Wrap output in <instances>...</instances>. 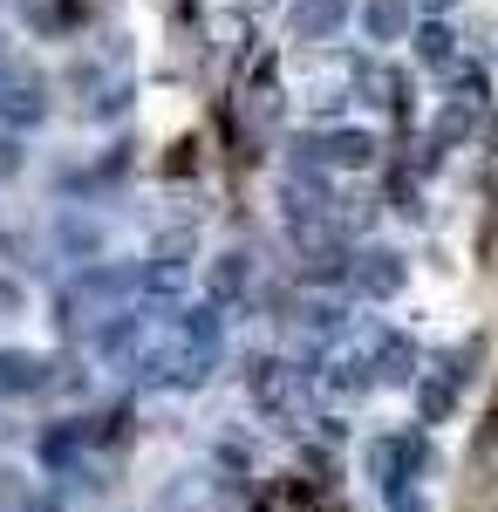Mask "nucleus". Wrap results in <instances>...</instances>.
Instances as JSON below:
<instances>
[{
  "label": "nucleus",
  "instance_id": "f257e3e1",
  "mask_svg": "<svg viewBox=\"0 0 498 512\" xmlns=\"http://www.w3.org/2000/svg\"><path fill=\"white\" fill-rule=\"evenodd\" d=\"M226 355V321L219 308H171V315L151 328V349H144V376L151 383H171V390H192L219 369Z\"/></svg>",
  "mask_w": 498,
  "mask_h": 512
},
{
  "label": "nucleus",
  "instance_id": "f03ea898",
  "mask_svg": "<svg viewBox=\"0 0 498 512\" xmlns=\"http://www.w3.org/2000/svg\"><path fill=\"white\" fill-rule=\"evenodd\" d=\"M294 158L314 178H355V171H369V164L383 158V137L369 123H321V130H307L301 144H294Z\"/></svg>",
  "mask_w": 498,
  "mask_h": 512
},
{
  "label": "nucleus",
  "instance_id": "7ed1b4c3",
  "mask_svg": "<svg viewBox=\"0 0 498 512\" xmlns=\"http://www.w3.org/2000/svg\"><path fill=\"white\" fill-rule=\"evenodd\" d=\"M151 328H157V315L144 308V301L123 308V315H110V321H96V328H89V355H96V369H144Z\"/></svg>",
  "mask_w": 498,
  "mask_h": 512
},
{
  "label": "nucleus",
  "instance_id": "20e7f679",
  "mask_svg": "<svg viewBox=\"0 0 498 512\" xmlns=\"http://www.w3.org/2000/svg\"><path fill=\"white\" fill-rule=\"evenodd\" d=\"M423 458H430V451H423L417 431H383V437H369V478H376L383 506H389V499H403V492H417Z\"/></svg>",
  "mask_w": 498,
  "mask_h": 512
},
{
  "label": "nucleus",
  "instance_id": "39448f33",
  "mask_svg": "<svg viewBox=\"0 0 498 512\" xmlns=\"http://www.w3.org/2000/svg\"><path fill=\"white\" fill-rule=\"evenodd\" d=\"M48 246H55V260L82 274V267H96V260H110V226L89 212V205H62L55 219H48Z\"/></svg>",
  "mask_w": 498,
  "mask_h": 512
},
{
  "label": "nucleus",
  "instance_id": "423d86ee",
  "mask_svg": "<svg viewBox=\"0 0 498 512\" xmlns=\"http://www.w3.org/2000/svg\"><path fill=\"white\" fill-rule=\"evenodd\" d=\"M485 117H492V89L478 76H464L444 103H437V117H430V144L437 151H458V144H471L478 130H485Z\"/></svg>",
  "mask_w": 498,
  "mask_h": 512
},
{
  "label": "nucleus",
  "instance_id": "0eeeda50",
  "mask_svg": "<svg viewBox=\"0 0 498 512\" xmlns=\"http://www.w3.org/2000/svg\"><path fill=\"white\" fill-rule=\"evenodd\" d=\"M348 280H355L362 301H403V287H410V253H403V246H362V253L348 260Z\"/></svg>",
  "mask_w": 498,
  "mask_h": 512
},
{
  "label": "nucleus",
  "instance_id": "6e6552de",
  "mask_svg": "<svg viewBox=\"0 0 498 512\" xmlns=\"http://www.w3.org/2000/svg\"><path fill=\"white\" fill-rule=\"evenodd\" d=\"M48 123V82L35 69H0V130L28 137Z\"/></svg>",
  "mask_w": 498,
  "mask_h": 512
},
{
  "label": "nucleus",
  "instance_id": "1a4fd4ad",
  "mask_svg": "<svg viewBox=\"0 0 498 512\" xmlns=\"http://www.w3.org/2000/svg\"><path fill=\"white\" fill-rule=\"evenodd\" d=\"M287 35L307 41V48H335L342 35H355V0H294Z\"/></svg>",
  "mask_w": 498,
  "mask_h": 512
},
{
  "label": "nucleus",
  "instance_id": "9d476101",
  "mask_svg": "<svg viewBox=\"0 0 498 512\" xmlns=\"http://www.w3.org/2000/svg\"><path fill=\"white\" fill-rule=\"evenodd\" d=\"M417 0H355V35L369 48H403L417 35Z\"/></svg>",
  "mask_w": 498,
  "mask_h": 512
},
{
  "label": "nucleus",
  "instance_id": "9b49d317",
  "mask_svg": "<svg viewBox=\"0 0 498 512\" xmlns=\"http://www.w3.org/2000/svg\"><path fill=\"white\" fill-rule=\"evenodd\" d=\"M246 383H253V403L273 410V417H301L307 410V369H294V362H260Z\"/></svg>",
  "mask_w": 498,
  "mask_h": 512
},
{
  "label": "nucleus",
  "instance_id": "f8f14e48",
  "mask_svg": "<svg viewBox=\"0 0 498 512\" xmlns=\"http://www.w3.org/2000/svg\"><path fill=\"white\" fill-rule=\"evenodd\" d=\"M464 362H471V349H464V355H444V362H423V369H430V376L417 383L423 424H437V417H451V410H458V390H464V376H471Z\"/></svg>",
  "mask_w": 498,
  "mask_h": 512
},
{
  "label": "nucleus",
  "instance_id": "ddd939ff",
  "mask_svg": "<svg viewBox=\"0 0 498 512\" xmlns=\"http://www.w3.org/2000/svg\"><path fill=\"white\" fill-rule=\"evenodd\" d=\"M410 55H417L423 69H430V76H437V69H458V21H451V14H423L417 21V35H410Z\"/></svg>",
  "mask_w": 498,
  "mask_h": 512
},
{
  "label": "nucleus",
  "instance_id": "4468645a",
  "mask_svg": "<svg viewBox=\"0 0 498 512\" xmlns=\"http://www.w3.org/2000/svg\"><path fill=\"white\" fill-rule=\"evenodd\" d=\"M369 383H417V342L410 335H369Z\"/></svg>",
  "mask_w": 498,
  "mask_h": 512
},
{
  "label": "nucleus",
  "instance_id": "2eb2a0df",
  "mask_svg": "<svg viewBox=\"0 0 498 512\" xmlns=\"http://www.w3.org/2000/svg\"><path fill=\"white\" fill-rule=\"evenodd\" d=\"M205 287H212V301H219V308H239V301L253 294V253H246V246H232V253H212V267H205Z\"/></svg>",
  "mask_w": 498,
  "mask_h": 512
},
{
  "label": "nucleus",
  "instance_id": "dca6fc26",
  "mask_svg": "<svg viewBox=\"0 0 498 512\" xmlns=\"http://www.w3.org/2000/svg\"><path fill=\"white\" fill-rule=\"evenodd\" d=\"M123 110H130V76H96L89 82V103H82L89 123H116Z\"/></svg>",
  "mask_w": 498,
  "mask_h": 512
},
{
  "label": "nucleus",
  "instance_id": "f3484780",
  "mask_svg": "<svg viewBox=\"0 0 498 512\" xmlns=\"http://www.w3.org/2000/svg\"><path fill=\"white\" fill-rule=\"evenodd\" d=\"M28 315H35V287H28V274L0 267V328H21Z\"/></svg>",
  "mask_w": 498,
  "mask_h": 512
},
{
  "label": "nucleus",
  "instance_id": "a211bd4d",
  "mask_svg": "<svg viewBox=\"0 0 498 512\" xmlns=\"http://www.w3.org/2000/svg\"><path fill=\"white\" fill-rule=\"evenodd\" d=\"M28 171V137H14V130H0V185H14Z\"/></svg>",
  "mask_w": 498,
  "mask_h": 512
},
{
  "label": "nucleus",
  "instance_id": "6ab92c4d",
  "mask_svg": "<svg viewBox=\"0 0 498 512\" xmlns=\"http://www.w3.org/2000/svg\"><path fill=\"white\" fill-rule=\"evenodd\" d=\"M389 512H430V499L423 492H403V499H389Z\"/></svg>",
  "mask_w": 498,
  "mask_h": 512
},
{
  "label": "nucleus",
  "instance_id": "aec40b11",
  "mask_svg": "<svg viewBox=\"0 0 498 512\" xmlns=\"http://www.w3.org/2000/svg\"><path fill=\"white\" fill-rule=\"evenodd\" d=\"M458 0H417V14H451Z\"/></svg>",
  "mask_w": 498,
  "mask_h": 512
},
{
  "label": "nucleus",
  "instance_id": "412c9836",
  "mask_svg": "<svg viewBox=\"0 0 498 512\" xmlns=\"http://www.w3.org/2000/svg\"><path fill=\"white\" fill-rule=\"evenodd\" d=\"M492 69H498V41H492Z\"/></svg>",
  "mask_w": 498,
  "mask_h": 512
},
{
  "label": "nucleus",
  "instance_id": "4be33fe9",
  "mask_svg": "<svg viewBox=\"0 0 498 512\" xmlns=\"http://www.w3.org/2000/svg\"><path fill=\"white\" fill-rule=\"evenodd\" d=\"M0 7H7V0H0Z\"/></svg>",
  "mask_w": 498,
  "mask_h": 512
}]
</instances>
